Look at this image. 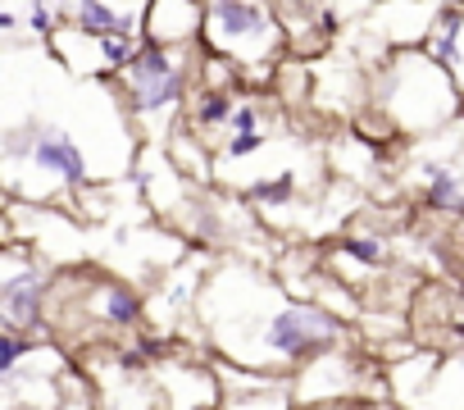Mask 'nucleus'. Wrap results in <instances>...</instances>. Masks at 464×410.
<instances>
[{
    "label": "nucleus",
    "mask_w": 464,
    "mask_h": 410,
    "mask_svg": "<svg viewBox=\"0 0 464 410\" xmlns=\"http://www.w3.org/2000/svg\"><path fill=\"white\" fill-rule=\"evenodd\" d=\"M0 160L24 164L60 187H82L92 178V164H87V151L78 146V137L60 123H37V119L0 132Z\"/></svg>",
    "instance_id": "f257e3e1"
},
{
    "label": "nucleus",
    "mask_w": 464,
    "mask_h": 410,
    "mask_svg": "<svg viewBox=\"0 0 464 410\" xmlns=\"http://www.w3.org/2000/svg\"><path fill=\"white\" fill-rule=\"evenodd\" d=\"M205 42L223 55L260 60V55H274L278 28L260 0H209L205 5Z\"/></svg>",
    "instance_id": "f03ea898"
},
{
    "label": "nucleus",
    "mask_w": 464,
    "mask_h": 410,
    "mask_svg": "<svg viewBox=\"0 0 464 410\" xmlns=\"http://www.w3.org/2000/svg\"><path fill=\"white\" fill-rule=\"evenodd\" d=\"M256 342L269 356H278V360H305V356H319L333 342H342V324L328 310H319V306L283 301V306H274V315L265 319Z\"/></svg>",
    "instance_id": "7ed1b4c3"
},
{
    "label": "nucleus",
    "mask_w": 464,
    "mask_h": 410,
    "mask_svg": "<svg viewBox=\"0 0 464 410\" xmlns=\"http://www.w3.org/2000/svg\"><path fill=\"white\" fill-rule=\"evenodd\" d=\"M119 73L137 114H164L182 101V51L173 55L164 42H141V51Z\"/></svg>",
    "instance_id": "20e7f679"
},
{
    "label": "nucleus",
    "mask_w": 464,
    "mask_h": 410,
    "mask_svg": "<svg viewBox=\"0 0 464 410\" xmlns=\"http://www.w3.org/2000/svg\"><path fill=\"white\" fill-rule=\"evenodd\" d=\"M96 301H101V306H96L101 319H110L114 328H132V324H141V297H137L132 288H123V283H105Z\"/></svg>",
    "instance_id": "39448f33"
},
{
    "label": "nucleus",
    "mask_w": 464,
    "mask_h": 410,
    "mask_svg": "<svg viewBox=\"0 0 464 410\" xmlns=\"http://www.w3.org/2000/svg\"><path fill=\"white\" fill-rule=\"evenodd\" d=\"M227 119H232V96L218 87H209L205 96H200V105H196V123L205 128V132H214V128H227Z\"/></svg>",
    "instance_id": "423d86ee"
},
{
    "label": "nucleus",
    "mask_w": 464,
    "mask_h": 410,
    "mask_svg": "<svg viewBox=\"0 0 464 410\" xmlns=\"http://www.w3.org/2000/svg\"><path fill=\"white\" fill-rule=\"evenodd\" d=\"M246 196H251V200H269V205H278V200L292 196V178L283 173V178H269V182H251Z\"/></svg>",
    "instance_id": "0eeeda50"
},
{
    "label": "nucleus",
    "mask_w": 464,
    "mask_h": 410,
    "mask_svg": "<svg viewBox=\"0 0 464 410\" xmlns=\"http://www.w3.org/2000/svg\"><path fill=\"white\" fill-rule=\"evenodd\" d=\"M260 146H265V132L251 128V132H237V137L227 142V155H232V160H242V155H256Z\"/></svg>",
    "instance_id": "6e6552de"
},
{
    "label": "nucleus",
    "mask_w": 464,
    "mask_h": 410,
    "mask_svg": "<svg viewBox=\"0 0 464 410\" xmlns=\"http://www.w3.org/2000/svg\"><path fill=\"white\" fill-rule=\"evenodd\" d=\"M346 251H351L355 260H364V265H378V260H382V242H373V238H351Z\"/></svg>",
    "instance_id": "1a4fd4ad"
},
{
    "label": "nucleus",
    "mask_w": 464,
    "mask_h": 410,
    "mask_svg": "<svg viewBox=\"0 0 464 410\" xmlns=\"http://www.w3.org/2000/svg\"><path fill=\"white\" fill-rule=\"evenodd\" d=\"M227 128H232V132H251V128H260V114H256V110H232Z\"/></svg>",
    "instance_id": "9d476101"
},
{
    "label": "nucleus",
    "mask_w": 464,
    "mask_h": 410,
    "mask_svg": "<svg viewBox=\"0 0 464 410\" xmlns=\"http://www.w3.org/2000/svg\"><path fill=\"white\" fill-rule=\"evenodd\" d=\"M455 337H459V347H464V324H455Z\"/></svg>",
    "instance_id": "9b49d317"
}]
</instances>
